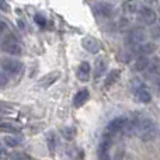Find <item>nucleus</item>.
I'll return each mask as SVG.
<instances>
[{"label":"nucleus","instance_id":"1","mask_svg":"<svg viewBox=\"0 0 160 160\" xmlns=\"http://www.w3.org/2000/svg\"><path fill=\"white\" fill-rule=\"evenodd\" d=\"M158 128L156 124L149 118H141L135 119V125H133V135H136L141 141L149 142L156 136Z\"/></svg>","mask_w":160,"mask_h":160},{"label":"nucleus","instance_id":"2","mask_svg":"<svg viewBox=\"0 0 160 160\" xmlns=\"http://www.w3.org/2000/svg\"><path fill=\"white\" fill-rule=\"evenodd\" d=\"M0 49L3 52L8 53V55H13V56H18L22 53L21 44L13 35H7L6 38H3V41L0 42Z\"/></svg>","mask_w":160,"mask_h":160},{"label":"nucleus","instance_id":"3","mask_svg":"<svg viewBox=\"0 0 160 160\" xmlns=\"http://www.w3.org/2000/svg\"><path fill=\"white\" fill-rule=\"evenodd\" d=\"M0 66H2L3 72L8 73V75H17L22 70V63L16 58H4L0 61Z\"/></svg>","mask_w":160,"mask_h":160},{"label":"nucleus","instance_id":"4","mask_svg":"<svg viewBox=\"0 0 160 160\" xmlns=\"http://www.w3.org/2000/svg\"><path fill=\"white\" fill-rule=\"evenodd\" d=\"M128 47H136V45H141L143 42H146V32L142 28H136L128 32L127 38H125Z\"/></svg>","mask_w":160,"mask_h":160},{"label":"nucleus","instance_id":"5","mask_svg":"<svg viewBox=\"0 0 160 160\" xmlns=\"http://www.w3.org/2000/svg\"><path fill=\"white\" fill-rule=\"evenodd\" d=\"M128 122V118H125V117H117V118L111 119L110 122H108L107 128H105V135H115V133H119L124 131L125 125H127Z\"/></svg>","mask_w":160,"mask_h":160},{"label":"nucleus","instance_id":"6","mask_svg":"<svg viewBox=\"0 0 160 160\" xmlns=\"http://www.w3.org/2000/svg\"><path fill=\"white\" fill-rule=\"evenodd\" d=\"M138 17H139V20L146 25H153L156 22V20H158L156 11L150 7H141L138 10Z\"/></svg>","mask_w":160,"mask_h":160},{"label":"nucleus","instance_id":"7","mask_svg":"<svg viewBox=\"0 0 160 160\" xmlns=\"http://www.w3.org/2000/svg\"><path fill=\"white\" fill-rule=\"evenodd\" d=\"M155 49L156 47L153 44H150V42H143V44L136 45V47H129V52L132 55H138V56H148Z\"/></svg>","mask_w":160,"mask_h":160},{"label":"nucleus","instance_id":"8","mask_svg":"<svg viewBox=\"0 0 160 160\" xmlns=\"http://www.w3.org/2000/svg\"><path fill=\"white\" fill-rule=\"evenodd\" d=\"M145 76H146V79H150V80H156L160 78V59L159 58H155L153 61L149 62V66L145 70Z\"/></svg>","mask_w":160,"mask_h":160},{"label":"nucleus","instance_id":"9","mask_svg":"<svg viewBox=\"0 0 160 160\" xmlns=\"http://www.w3.org/2000/svg\"><path fill=\"white\" fill-rule=\"evenodd\" d=\"M82 45H83V48H84L86 51H88L90 53H97L101 49L100 42L97 41L96 38H93V37H84V38L82 39Z\"/></svg>","mask_w":160,"mask_h":160},{"label":"nucleus","instance_id":"10","mask_svg":"<svg viewBox=\"0 0 160 160\" xmlns=\"http://www.w3.org/2000/svg\"><path fill=\"white\" fill-rule=\"evenodd\" d=\"M94 11H96L98 16H102V17H108L112 14L114 11V6L108 2H100L94 6Z\"/></svg>","mask_w":160,"mask_h":160},{"label":"nucleus","instance_id":"11","mask_svg":"<svg viewBox=\"0 0 160 160\" xmlns=\"http://www.w3.org/2000/svg\"><path fill=\"white\" fill-rule=\"evenodd\" d=\"M59 76H61V73L56 72V70H55V72H51V73H48V75H45L44 78L39 79L38 84L41 86L42 88H48V87H51V86H52L53 83L59 79Z\"/></svg>","mask_w":160,"mask_h":160},{"label":"nucleus","instance_id":"12","mask_svg":"<svg viewBox=\"0 0 160 160\" xmlns=\"http://www.w3.org/2000/svg\"><path fill=\"white\" fill-rule=\"evenodd\" d=\"M135 98H136V101L142 102V104H148V102L152 101V96H150V93L143 87L135 88Z\"/></svg>","mask_w":160,"mask_h":160},{"label":"nucleus","instance_id":"13","mask_svg":"<svg viewBox=\"0 0 160 160\" xmlns=\"http://www.w3.org/2000/svg\"><path fill=\"white\" fill-rule=\"evenodd\" d=\"M90 73H91L90 65H88L87 62H83V63H80L76 75H78V79L80 80V82H88V79H90Z\"/></svg>","mask_w":160,"mask_h":160},{"label":"nucleus","instance_id":"14","mask_svg":"<svg viewBox=\"0 0 160 160\" xmlns=\"http://www.w3.org/2000/svg\"><path fill=\"white\" fill-rule=\"evenodd\" d=\"M149 62L150 61L148 56H138L136 61L133 62V65H132V69L135 70V72H145L146 68L149 66Z\"/></svg>","mask_w":160,"mask_h":160},{"label":"nucleus","instance_id":"15","mask_svg":"<svg viewBox=\"0 0 160 160\" xmlns=\"http://www.w3.org/2000/svg\"><path fill=\"white\" fill-rule=\"evenodd\" d=\"M88 96H90V94H88V90H86V88L84 90L78 91L76 96H75V98H73V104H75V107H78V108L82 107V105L88 100Z\"/></svg>","mask_w":160,"mask_h":160},{"label":"nucleus","instance_id":"16","mask_svg":"<svg viewBox=\"0 0 160 160\" xmlns=\"http://www.w3.org/2000/svg\"><path fill=\"white\" fill-rule=\"evenodd\" d=\"M105 70H107V62L104 58H98L96 61V65H94V76L100 78L105 73Z\"/></svg>","mask_w":160,"mask_h":160},{"label":"nucleus","instance_id":"17","mask_svg":"<svg viewBox=\"0 0 160 160\" xmlns=\"http://www.w3.org/2000/svg\"><path fill=\"white\" fill-rule=\"evenodd\" d=\"M118 78H119V70L118 69L111 70V72L107 75V78H105V82H104L105 87H110V86H112L114 83L118 80Z\"/></svg>","mask_w":160,"mask_h":160},{"label":"nucleus","instance_id":"18","mask_svg":"<svg viewBox=\"0 0 160 160\" xmlns=\"http://www.w3.org/2000/svg\"><path fill=\"white\" fill-rule=\"evenodd\" d=\"M0 132H10V133H17L20 132V128L13 124H7V122H0Z\"/></svg>","mask_w":160,"mask_h":160},{"label":"nucleus","instance_id":"19","mask_svg":"<svg viewBox=\"0 0 160 160\" xmlns=\"http://www.w3.org/2000/svg\"><path fill=\"white\" fill-rule=\"evenodd\" d=\"M3 141H4V143L7 145V146L14 148V146H18V145L22 142V139L20 138V136H6Z\"/></svg>","mask_w":160,"mask_h":160},{"label":"nucleus","instance_id":"20","mask_svg":"<svg viewBox=\"0 0 160 160\" xmlns=\"http://www.w3.org/2000/svg\"><path fill=\"white\" fill-rule=\"evenodd\" d=\"M10 158L13 160H34L31 156H28L27 153H22V152H14L10 155Z\"/></svg>","mask_w":160,"mask_h":160},{"label":"nucleus","instance_id":"21","mask_svg":"<svg viewBox=\"0 0 160 160\" xmlns=\"http://www.w3.org/2000/svg\"><path fill=\"white\" fill-rule=\"evenodd\" d=\"M150 37L155 39L160 38V24H156V22L153 24V27L150 28Z\"/></svg>","mask_w":160,"mask_h":160},{"label":"nucleus","instance_id":"22","mask_svg":"<svg viewBox=\"0 0 160 160\" xmlns=\"http://www.w3.org/2000/svg\"><path fill=\"white\" fill-rule=\"evenodd\" d=\"M6 32H7V24H6L4 21H2V20H0V38H2Z\"/></svg>","mask_w":160,"mask_h":160},{"label":"nucleus","instance_id":"23","mask_svg":"<svg viewBox=\"0 0 160 160\" xmlns=\"http://www.w3.org/2000/svg\"><path fill=\"white\" fill-rule=\"evenodd\" d=\"M35 21H37V24L42 25V27H44V25L47 24V20H45L42 16H39V14H37V16H35Z\"/></svg>","mask_w":160,"mask_h":160},{"label":"nucleus","instance_id":"24","mask_svg":"<svg viewBox=\"0 0 160 160\" xmlns=\"http://www.w3.org/2000/svg\"><path fill=\"white\" fill-rule=\"evenodd\" d=\"M6 84H7V78H6L4 73L0 72V87H4Z\"/></svg>","mask_w":160,"mask_h":160},{"label":"nucleus","instance_id":"25","mask_svg":"<svg viewBox=\"0 0 160 160\" xmlns=\"http://www.w3.org/2000/svg\"><path fill=\"white\" fill-rule=\"evenodd\" d=\"M73 128H66V129H65L63 131V135H66V138H72V136H73Z\"/></svg>","mask_w":160,"mask_h":160},{"label":"nucleus","instance_id":"26","mask_svg":"<svg viewBox=\"0 0 160 160\" xmlns=\"http://www.w3.org/2000/svg\"><path fill=\"white\" fill-rule=\"evenodd\" d=\"M7 153H6V150L3 149V148H0V159H7Z\"/></svg>","mask_w":160,"mask_h":160},{"label":"nucleus","instance_id":"27","mask_svg":"<svg viewBox=\"0 0 160 160\" xmlns=\"http://www.w3.org/2000/svg\"><path fill=\"white\" fill-rule=\"evenodd\" d=\"M155 82H156V87H158V90L160 91V78H159V79H156Z\"/></svg>","mask_w":160,"mask_h":160}]
</instances>
